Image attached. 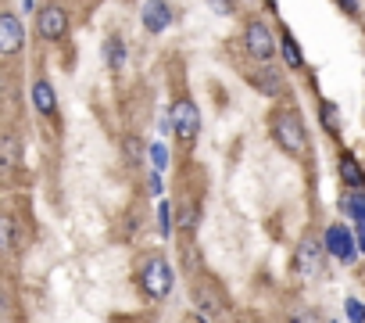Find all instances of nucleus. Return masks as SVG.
Here are the masks:
<instances>
[{
    "instance_id": "f257e3e1",
    "label": "nucleus",
    "mask_w": 365,
    "mask_h": 323,
    "mask_svg": "<svg viewBox=\"0 0 365 323\" xmlns=\"http://www.w3.org/2000/svg\"><path fill=\"white\" fill-rule=\"evenodd\" d=\"M272 140L287 154H304L308 151V129H304V122L294 108H279L272 115Z\"/></svg>"
},
{
    "instance_id": "f03ea898",
    "label": "nucleus",
    "mask_w": 365,
    "mask_h": 323,
    "mask_svg": "<svg viewBox=\"0 0 365 323\" xmlns=\"http://www.w3.org/2000/svg\"><path fill=\"white\" fill-rule=\"evenodd\" d=\"M172 266H168V259L165 255H150L143 266H140V287H143V294L147 298H154V302H161V298H168L172 294Z\"/></svg>"
},
{
    "instance_id": "7ed1b4c3",
    "label": "nucleus",
    "mask_w": 365,
    "mask_h": 323,
    "mask_svg": "<svg viewBox=\"0 0 365 323\" xmlns=\"http://www.w3.org/2000/svg\"><path fill=\"white\" fill-rule=\"evenodd\" d=\"M172 133L182 147H194L197 133H201V108L190 101V97H182L172 104Z\"/></svg>"
},
{
    "instance_id": "20e7f679",
    "label": "nucleus",
    "mask_w": 365,
    "mask_h": 323,
    "mask_svg": "<svg viewBox=\"0 0 365 323\" xmlns=\"http://www.w3.org/2000/svg\"><path fill=\"white\" fill-rule=\"evenodd\" d=\"M326 255H329L326 241H319V237H304V241L297 244V255H294V269H297V277H301V280H315V277H322Z\"/></svg>"
},
{
    "instance_id": "39448f33",
    "label": "nucleus",
    "mask_w": 365,
    "mask_h": 323,
    "mask_svg": "<svg viewBox=\"0 0 365 323\" xmlns=\"http://www.w3.org/2000/svg\"><path fill=\"white\" fill-rule=\"evenodd\" d=\"M244 47H247V54H251V58L269 61V58L279 51V40L272 36V29H269L262 19H251V22L244 26Z\"/></svg>"
},
{
    "instance_id": "423d86ee",
    "label": "nucleus",
    "mask_w": 365,
    "mask_h": 323,
    "mask_svg": "<svg viewBox=\"0 0 365 323\" xmlns=\"http://www.w3.org/2000/svg\"><path fill=\"white\" fill-rule=\"evenodd\" d=\"M36 33H40L43 40H51V44L65 40V36H68V11L58 8V4L43 8V11L36 15Z\"/></svg>"
},
{
    "instance_id": "0eeeda50",
    "label": "nucleus",
    "mask_w": 365,
    "mask_h": 323,
    "mask_svg": "<svg viewBox=\"0 0 365 323\" xmlns=\"http://www.w3.org/2000/svg\"><path fill=\"white\" fill-rule=\"evenodd\" d=\"M322 241H326L329 255H336L340 262H354V255H358V237H354L344 223H333V227L322 234Z\"/></svg>"
},
{
    "instance_id": "6e6552de",
    "label": "nucleus",
    "mask_w": 365,
    "mask_h": 323,
    "mask_svg": "<svg viewBox=\"0 0 365 323\" xmlns=\"http://www.w3.org/2000/svg\"><path fill=\"white\" fill-rule=\"evenodd\" d=\"M140 22H143V29L147 33H165L168 26H172V8L165 4V0H147V4L140 8Z\"/></svg>"
},
{
    "instance_id": "1a4fd4ad",
    "label": "nucleus",
    "mask_w": 365,
    "mask_h": 323,
    "mask_svg": "<svg viewBox=\"0 0 365 323\" xmlns=\"http://www.w3.org/2000/svg\"><path fill=\"white\" fill-rule=\"evenodd\" d=\"M247 83L262 94V97H283V90H287V79H283V72H276V69H269V65H262V69H255L251 76H247Z\"/></svg>"
},
{
    "instance_id": "9d476101",
    "label": "nucleus",
    "mask_w": 365,
    "mask_h": 323,
    "mask_svg": "<svg viewBox=\"0 0 365 323\" xmlns=\"http://www.w3.org/2000/svg\"><path fill=\"white\" fill-rule=\"evenodd\" d=\"M0 51H4L8 58L22 51V22H19L11 11L0 15Z\"/></svg>"
},
{
    "instance_id": "9b49d317",
    "label": "nucleus",
    "mask_w": 365,
    "mask_h": 323,
    "mask_svg": "<svg viewBox=\"0 0 365 323\" xmlns=\"http://www.w3.org/2000/svg\"><path fill=\"white\" fill-rule=\"evenodd\" d=\"M33 104H36L40 115H54V108H58V94H54V86H51L47 79H36V83H33Z\"/></svg>"
},
{
    "instance_id": "f8f14e48",
    "label": "nucleus",
    "mask_w": 365,
    "mask_h": 323,
    "mask_svg": "<svg viewBox=\"0 0 365 323\" xmlns=\"http://www.w3.org/2000/svg\"><path fill=\"white\" fill-rule=\"evenodd\" d=\"M340 180L351 187V191H365V173L354 162V154H340Z\"/></svg>"
},
{
    "instance_id": "ddd939ff",
    "label": "nucleus",
    "mask_w": 365,
    "mask_h": 323,
    "mask_svg": "<svg viewBox=\"0 0 365 323\" xmlns=\"http://www.w3.org/2000/svg\"><path fill=\"white\" fill-rule=\"evenodd\" d=\"M340 209L365 230V191H351L347 198H340Z\"/></svg>"
},
{
    "instance_id": "4468645a",
    "label": "nucleus",
    "mask_w": 365,
    "mask_h": 323,
    "mask_svg": "<svg viewBox=\"0 0 365 323\" xmlns=\"http://www.w3.org/2000/svg\"><path fill=\"white\" fill-rule=\"evenodd\" d=\"M279 54H283L287 69H304V54H301V47H297V40L290 33L279 36Z\"/></svg>"
},
{
    "instance_id": "2eb2a0df",
    "label": "nucleus",
    "mask_w": 365,
    "mask_h": 323,
    "mask_svg": "<svg viewBox=\"0 0 365 323\" xmlns=\"http://www.w3.org/2000/svg\"><path fill=\"white\" fill-rule=\"evenodd\" d=\"M104 61H108V69H122V61H125V44H122V36H108V40H104Z\"/></svg>"
},
{
    "instance_id": "dca6fc26",
    "label": "nucleus",
    "mask_w": 365,
    "mask_h": 323,
    "mask_svg": "<svg viewBox=\"0 0 365 323\" xmlns=\"http://www.w3.org/2000/svg\"><path fill=\"white\" fill-rule=\"evenodd\" d=\"M194 302H201L197 309H205V312H212V316H222V302H219L215 294H208V291H205L201 284L194 287Z\"/></svg>"
},
{
    "instance_id": "f3484780",
    "label": "nucleus",
    "mask_w": 365,
    "mask_h": 323,
    "mask_svg": "<svg viewBox=\"0 0 365 323\" xmlns=\"http://www.w3.org/2000/svg\"><path fill=\"white\" fill-rule=\"evenodd\" d=\"M287 323H322V316H319V309L301 305V309H294V312L287 316Z\"/></svg>"
},
{
    "instance_id": "a211bd4d",
    "label": "nucleus",
    "mask_w": 365,
    "mask_h": 323,
    "mask_svg": "<svg viewBox=\"0 0 365 323\" xmlns=\"http://www.w3.org/2000/svg\"><path fill=\"white\" fill-rule=\"evenodd\" d=\"M208 8H212L215 15H222V19H233V11H237V0H208Z\"/></svg>"
},
{
    "instance_id": "6ab92c4d",
    "label": "nucleus",
    "mask_w": 365,
    "mask_h": 323,
    "mask_svg": "<svg viewBox=\"0 0 365 323\" xmlns=\"http://www.w3.org/2000/svg\"><path fill=\"white\" fill-rule=\"evenodd\" d=\"M158 227H161V234H165V237L172 234V209H168L165 202H161V209H158Z\"/></svg>"
},
{
    "instance_id": "aec40b11",
    "label": "nucleus",
    "mask_w": 365,
    "mask_h": 323,
    "mask_svg": "<svg viewBox=\"0 0 365 323\" xmlns=\"http://www.w3.org/2000/svg\"><path fill=\"white\" fill-rule=\"evenodd\" d=\"M150 158H154V169L161 173V169L168 166V151H165V144H154V147H150Z\"/></svg>"
},
{
    "instance_id": "412c9836",
    "label": "nucleus",
    "mask_w": 365,
    "mask_h": 323,
    "mask_svg": "<svg viewBox=\"0 0 365 323\" xmlns=\"http://www.w3.org/2000/svg\"><path fill=\"white\" fill-rule=\"evenodd\" d=\"M322 122L329 133H336V111H333V101H322Z\"/></svg>"
},
{
    "instance_id": "4be33fe9",
    "label": "nucleus",
    "mask_w": 365,
    "mask_h": 323,
    "mask_svg": "<svg viewBox=\"0 0 365 323\" xmlns=\"http://www.w3.org/2000/svg\"><path fill=\"white\" fill-rule=\"evenodd\" d=\"M347 316H351V323H365V305L358 298H351L347 302Z\"/></svg>"
},
{
    "instance_id": "5701e85b",
    "label": "nucleus",
    "mask_w": 365,
    "mask_h": 323,
    "mask_svg": "<svg viewBox=\"0 0 365 323\" xmlns=\"http://www.w3.org/2000/svg\"><path fill=\"white\" fill-rule=\"evenodd\" d=\"M179 227H182V230H194V227H197V209H194V205H187V209H182V219H179Z\"/></svg>"
},
{
    "instance_id": "b1692460",
    "label": "nucleus",
    "mask_w": 365,
    "mask_h": 323,
    "mask_svg": "<svg viewBox=\"0 0 365 323\" xmlns=\"http://www.w3.org/2000/svg\"><path fill=\"white\" fill-rule=\"evenodd\" d=\"M4 162H8V166H15V140L11 136H4Z\"/></svg>"
},
{
    "instance_id": "393cba45",
    "label": "nucleus",
    "mask_w": 365,
    "mask_h": 323,
    "mask_svg": "<svg viewBox=\"0 0 365 323\" xmlns=\"http://www.w3.org/2000/svg\"><path fill=\"white\" fill-rule=\"evenodd\" d=\"M336 8H344L347 15H358V11H361V4H358V0H336Z\"/></svg>"
},
{
    "instance_id": "a878e982",
    "label": "nucleus",
    "mask_w": 365,
    "mask_h": 323,
    "mask_svg": "<svg viewBox=\"0 0 365 323\" xmlns=\"http://www.w3.org/2000/svg\"><path fill=\"white\" fill-rule=\"evenodd\" d=\"M125 151H129V158H140V144H136V136L125 140Z\"/></svg>"
},
{
    "instance_id": "bb28decb",
    "label": "nucleus",
    "mask_w": 365,
    "mask_h": 323,
    "mask_svg": "<svg viewBox=\"0 0 365 323\" xmlns=\"http://www.w3.org/2000/svg\"><path fill=\"white\" fill-rule=\"evenodd\" d=\"M358 252H365V230H358Z\"/></svg>"
}]
</instances>
